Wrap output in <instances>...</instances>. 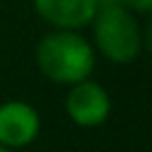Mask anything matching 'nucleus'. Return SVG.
<instances>
[{
	"instance_id": "nucleus-1",
	"label": "nucleus",
	"mask_w": 152,
	"mask_h": 152,
	"mask_svg": "<svg viewBox=\"0 0 152 152\" xmlns=\"http://www.w3.org/2000/svg\"><path fill=\"white\" fill-rule=\"evenodd\" d=\"M36 66L48 81L74 86L90 78L95 69V48L81 31L52 28L36 43Z\"/></svg>"
},
{
	"instance_id": "nucleus-2",
	"label": "nucleus",
	"mask_w": 152,
	"mask_h": 152,
	"mask_svg": "<svg viewBox=\"0 0 152 152\" xmlns=\"http://www.w3.org/2000/svg\"><path fill=\"white\" fill-rule=\"evenodd\" d=\"M93 48L112 64H131L147 45V36L138 14L119 0H97V12L90 21Z\"/></svg>"
},
{
	"instance_id": "nucleus-3",
	"label": "nucleus",
	"mask_w": 152,
	"mask_h": 152,
	"mask_svg": "<svg viewBox=\"0 0 152 152\" xmlns=\"http://www.w3.org/2000/svg\"><path fill=\"white\" fill-rule=\"evenodd\" d=\"M64 112L78 128H100L112 114V97L107 88L93 78H83L69 86L64 97Z\"/></svg>"
},
{
	"instance_id": "nucleus-4",
	"label": "nucleus",
	"mask_w": 152,
	"mask_h": 152,
	"mask_svg": "<svg viewBox=\"0 0 152 152\" xmlns=\"http://www.w3.org/2000/svg\"><path fill=\"white\" fill-rule=\"evenodd\" d=\"M40 133V114L26 100L0 102V147L24 150Z\"/></svg>"
},
{
	"instance_id": "nucleus-5",
	"label": "nucleus",
	"mask_w": 152,
	"mask_h": 152,
	"mask_svg": "<svg viewBox=\"0 0 152 152\" xmlns=\"http://www.w3.org/2000/svg\"><path fill=\"white\" fill-rule=\"evenodd\" d=\"M31 5L33 12L52 28L71 31L90 26L97 12V0H31Z\"/></svg>"
},
{
	"instance_id": "nucleus-6",
	"label": "nucleus",
	"mask_w": 152,
	"mask_h": 152,
	"mask_svg": "<svg viewBox=\"0 0 152 152\" xmlns=\"http://www.w3.org/2000/svg\"><path fill=\"white\" fill-rule=\"evenodd\" d=\"M119 2L135 14H150V10H152V0H119Z\"/></svg>"
},
{
	"instance_id": "nucleus-7",
	"label": "nucleus",
	"mask_w": 152,
	"mask_h": 152,
	"mask_svg": "<svg viewBox=\"0 0 152 152\" xmlns=\"http://www.w3.org/2000/svg\"><path fill=\"white\" fill-rule=\"evenodd\" d=\"M0 152H14V150H7V147H0Z\"/></svg>"
}]
</instances>
